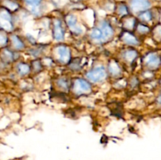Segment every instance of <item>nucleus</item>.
<instances>
[{
	"label": "nucleus",
	"mask_w": 161,
	"mask_h": 160,
	"mask_svg": "<svg viewBox=\"0 0 161 160\" xmlns=\"http://www.w3.org/2000/svg\"><path fill=\"white\" fill-rule=\"evenodd\" d=\"M106 77V71L103 67H97L86 74V78L94 83H98Z\"/></svg>",
	"instance_id": "obj_1"
},
{
	"label": "nucleus",
	"mask_w": 161,
	"mask_h": 160,
	"mask_svg": "<svg viewBox=\"0 0 161 160\" xmlns=\"http://www.w3.org/2000/svg\"><path fill=\"white\" fill-rule=\"evenodd\" d=\"M151 6L149 0H130V9L134 12H143Z\"/></svg>",
	"instance_id": "obj_2"
},
{
	"label": "nucleus",
	"mask_w": 161,
	"mask_h": 160,
	"mask_svg": "<svg viewBox=\"0 0 161 160\" xmlns=\"http://www.w3.org/2000/svg\"><path fill=\"white\" fill-rule=\"evenodd\" d=\"M0 27L5 30H9L12 27L11 15L6 9H0Z\"/></svg>",
	"instance_id": "obj_3"
},
{
	"label": "nucleus",
	"mask_w": 161,
	"mask_h": 160,
	"mask_svg": "<svg viewBox=\"0 0 161 160\" xmlns=\"http://www.w3.org/2000/svg\"><path fill=\"white\" fill-rule=\"evenodd\" d=\"M91 85L83 79H78L75 83V90L77 93L89 92L91 90Z\"/></svg>",
	"instance_id": "obj_4"
},
{
	"label": "nucleus",
	"mask_w": 161,
	"mask_h": 160,
	"mask_svg": "<svg viewBox=\"0 0 161 160\" xmlns=\"http://www.w3.org/2000/svg\"><path fill=\"white\" fill-rule=\"evenodd\" d=\"M67 23L68 25L69 26V28L72 30L73 31H75V33H81L82 30L80 28V27L79 26L78 24H77V19L76 17L74 15H69L67 17Z\"/></svg>",
	"instance_id": "obj_5"
},
{
	"label": "nucleus",
	"mask_w": 161,
	"mask_h": 160,
	"mask_svg": "<svg viewBox=\"0 0 161 160\" xmlns=\"http://www.w3.org/2000/svg\"><path fill=\"white\" fill-rule=\"evenodd\" d=\"M64 30L61 27V24L59 20H56L54 24V29H53V36L57 40H61L64 38Z\"/></svg>",
	"instance_id": "obj_6"
},
{
	"label": "nucleus",
	"mask_w": 161,
	"mask_h": 160,
	"mask_svg": "<svg viewBox=\"0 0 161 160\" xmlns=\"http://www.w3.org/2000/svg\"><path fill=\"white\" fill-rule=\"evenodd\" d=\"M58 56H59V59L61 62H67L69 59V51L66 47L61 46L58 48Z\"/></svg>",
	"instance_id": "obj_7"
},
{
	"label": "nucleus",
	"mask_w": 161,
	"mask_h": 160,
	"mask_svg": "<svg viewBox=\"0 0 161 160\" xmlns=\"http://www.w3.org/2000/svg\"><path fill=\"white\" fill-rule=\"evenodd\" d=\"M146 63L151 68H154V67H157L159 65L160 59H159V57L156 54H150L149 56H148Z\"/></svg>",
	"instance_id": "obj_8"
},
{
	"label": "nucleus",
	"mask_w": 161,
	"mask_h": 160,
	"mask_svg": "<svg viewBox=\"0 0 161 160\" xmlns=\"http://www.w3.org/2000/svg\"><path fill=\"white\" fill-rule=\"evenodd\" d=\"M102 33H103V40L110 38L113 34V29H112L111 26H110L108 23L103 24V25H102Z\"/></svg>",
	"instance_id": "obj_9"
},
{
	"label": "nucleus",
	"mask_w": 161,
	"mask_h": 160,
	"mask_svg": "<svg viewBox=\"0 0 161 160\" xmlns=\"http://www.w3.org/2000/svg\"><path fill=\"white\" fill-rule=\"evenodd\" d=\"M91 37L96 41L103 40V33L100 28H94L91 32Z\"/></svg>",
	"instance_id": "obj_10"
},
{
	"label": "nucleus",
	"mask_w": 161,
	"mask_h": 160,
	"mask_svg": "<svg viewBox=\"0 0 161 160\" xmlns=\"http://www.w3.org/2000/svg\"><path fill=\"white\" fill-rule=\"evenodd\" d=\"M42 1V0H25L26 4L31 6L32 10L34 11H36L38 9V7L40 6Z\"/></svg>",
	"instance_id": "obj_11"
},
{
	"label": "nucleus",
	"mask_w": 161,
	"mask_h": 160,
	"mask_svg": "<svg viewBox=\"0 0 161 160\" xmlns=\"http://www.w3.org/2000/svg\"><path fill=\"white\" fill-rule=\"evenodd\" d=\"M12 41H13V43H14V47H15L16 49H17V50H20V49H22L24 47V44L22 43V42L20 40V39H19L17 36L16 35L13 36Z\"/></svg>",
	"instance_id": "obj_12"
},
{
	"label": "nucleus",
	"mask_w": 161,
	"mask_h": 160,
	"mask_svg": "<svg viewBox=\"0 0 161 160\" xmlns=\"http://www.w3.org/2000/svg\"><path fill=\"white\" fill-rule=\"evenodd\" d=\"M4 4H5V6H6L7 9H11V10L16 9L17 7H18V4H17L15 2L12 1V0H5Z\"/></svg>",
	"instance_id": "obj_13"
},
{
	"label": "nucleus",
	"mask_w": 161,
	"mask_h": 160,
	"mask_svg": "<svg viewBox=\"0 0 161 160\" xmlns=\"http://www.w3.org/2000/svg\"><path fill=\"white\" fill-rule=\"evenodd\" d=\"M18 71L19 73L21 74V75H26V74H28L29 72L30 68L28 65L22 64L18 66Z\"/></svg>",
	"instance_id": "obj_14"
},
{
	"label": "nucleus",
	"mask_w": 161,
	"mask_h": 160,
	"mask_svg": "<svg viewBox=\"0 0 161 160\" xmlns=\"http://www.w3.org/2000/svg\"><path fill=\"white\" fill-rule=\"evenodd\" d=\"M140 17L142 19L145 21H149V20H151V17H152V14L149 12V10H145L143 11L142 13L140 15Z\"/></svg>",
	"instance_id": "obj_15"
},
{
	"label": "nucleus",
	"mask_w": 161,
	"mask_h": 160,
	"mask_svg": "<svg viewBox=\"0 0 161 160\" xmlns=\"http://www.w3.org/2000/svg\"><path fill=\"white\" fill-rule=\"evenodd\" d=\"M125 40L127 41V43H130V44H136L137 43L136 39H135L133 35H126Z\"/></svg>",
	"instance_id": "obj_16"
},
{
	"label": "nucleus",
	"mask_w": 161,
	"mask_h": 160,
	"mask_svg": "<svg viewBox=\"0 0 161 160\" xmlns=\"http://www.w3.org/2000/svg\"><path fill=\"white\" fill-rule=\"evenodd\" d=\"M128 9H127V6H125L124 4H120L118 7V12L120 14H124V13H127Z\"/></svg>",
	"instance_id": "obj_17"
},
{
	"label": "nucleus",
	"mask_w": 161,
	"mask_h": 160,
	"mask_svg": "<svg viewBox=\"0 0 161 160\" xmlns=\"http://www.w3.org/2000/svg\"><path fill=\"white\" fill-rule=\"evenodd\" d=\"M135 53L134 51H127V53H125V57H127L128 56V61H130V60H133L134 58L135 57Z\"/></svg>",
	"instance_id": "obj_18"
},
{
	"label": "nucleus",
	"mask_w": 161,
	"mask_h": 160,
	"mask_svg": "<svg viewBox=\"0 0 161 160\" xmlns=\"http://www.w3.org/2000/svg\"><path fill=\"white\" fill-rule=\"evenodd\" d=\"M6 37L4 35H3L1 32H0V44H1V45H4V44H6Z\"/></svg>",
	"instance_id": "obj_19"
},
{
	"label": "nucleus",
	"mask_w": 161,
	"mask_h": 160,
	"mask_svg": "<svg viewBox=\"0 0 161 160\" xmlns=\"http://www.w3.org/2000/svg\"><path fill=\"white\" fill-rule=\"evenodd\" d=\"M158 101L160 102V103L161 104V95H160V97L158 98Z\"/></svg>",
	"instance_id": "obj_20"
}]
</instances>
